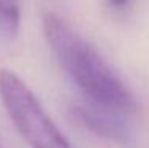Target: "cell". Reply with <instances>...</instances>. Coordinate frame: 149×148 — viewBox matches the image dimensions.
I'll use <instances>...</instances> for the list:
<instances>
[{"label":"cell","mask_w":149,"mask_h":148,"mask_svg":"<svg viewBox=\"0 0 149 148\" xmlns=\"http://www.w3.org/2000/svg\"><path fill=\"white\" fill-rule=\"evenodd\" d=\"M43 32L59 64L91 100L118 108L124 113L136 110L138 104L132 91L97 49L60 15L54 11L45 13Z\"/></svg>","instance_id":"obj_1"},{"label":"cell","mask_w":149,"mask_h":148,"mask_svg":"<svg viewBox=\"0 0 149 148\" xmlns=\"http://www.w3.org/2000/svg\"><path fill=\"white\" fill-rule=\"evenodd\" d=\"M0 99L17 132L32 148H73L33 91L10 69L0 70Z\"/></svg>","instance_id":"obj_2"},{"label":"cell","mask_w":149,"mask_h":148,"mask_svg":"<svg viewBox=\"0 0 149 148\" xmlns=\"http://www.w3.org/2000/svg\"><path fill=\"white\" fill-rule=\"evenodd\" d=\"M122 115L125 113L118 108L108 107L91 99L89 102H83L74 107V116L86 129L98 137L120 143L127 142L130 137V129L122 119Z\"/></svg>","instance_id":"obj_3"},{"label":"cell","mask_w":149,"mask_h":148,"mask_svg":"<svg viewBox=\"0 0 149 148\" xmlns=\"http://www.w3.org/2000/svg\"><path fill=\"white\" fill-rule=\"evenodd\" d=\"M21 22V0H0V29L8 34L17 30Z\"/></svg>","instance_id":"obj_4"},{"label":"cell","mask_w":149,"mask_h":148,"mask_svg":"<svg viewBox=\"0 0 149 148\" xmlns=\"http://www.w3.org/2000/svg\"><path fill=\"white\" fill-rule=\"evenodd\" d=\"M109 2H111L114 6H124V5L129 3V0H109Z\"/></svg>","instance_id":"obj_5"},{"label":"cell","mask_w":149,"mask_h":148,"mask_svg":"<svg viewBox=\"0 0 149 148\" xmlns=\"http://www.w3.org/2000/svg\"><path fill=\"white\" fill-rule=\"evenodd\" d=\"M0 148H3V147H2V145H0Z\"/></svg>","instance_id":"obj_6"}]
</instances>
